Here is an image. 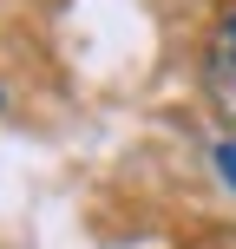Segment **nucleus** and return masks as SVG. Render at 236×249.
I'll list each match as a JSON object with an SVG mask.
<instances>
[{
	"label": "nucleus",
	"mask_w": 236,
	"mask_h": 249,
	"mask_svg": "<svg viewBox=\"0 0 236 249\" xmlns=\"http://www.w3.org/2000/svg\"><path fill=\"white\" fill-rule=\"evenodd\" d=\"M203 99H210V118L236 138V53H223V46L203 53Z\"/></svg>",
	"instance_id": "1"
},
{
	"label": "nucleus",
	"mask_w": 236,
	"mask_h": 249,
	"mask_svg": "<svg viewBox=\"0 0 236 249\" xmlns=\"http://www.w3.org/2000/svg\"><path fill=\"white\" fill-rule=\"evenodd\" d=\"M210 164H217V177L236 190V138H223V144H217V158H210Z\"/></svg>",
	"instance_id": "2"
},
{
	"label": "nucleus",
	"mask_w": 236,
	"mask_h": 249,
	"mask_svg": "<svg viewBox=\"0 0 236 249\" xmlns=\"http://www.w3.org/2000/svg\"><path fill=\"white\" fill-rule=\"evenodd\" d=\"M210 46H223V53H236V7L223 13V20H217V39H210Z\"/></svg>",
	"instance_id": "3"
}]
</instances>
